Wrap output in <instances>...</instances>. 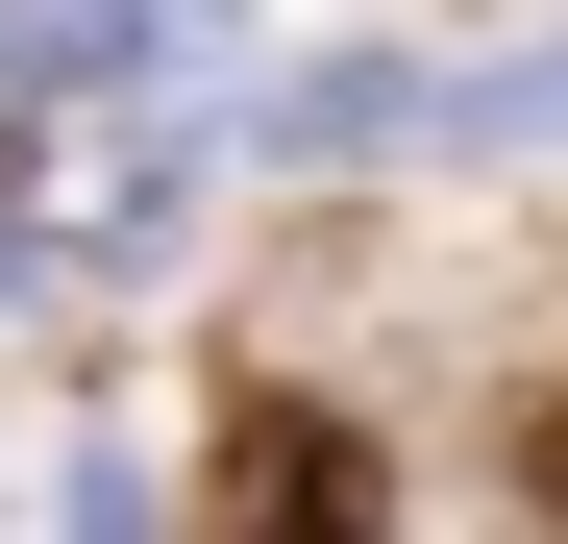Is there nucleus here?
<instances>
[{"label": "nucleus", "mask_w": 568, "mask_h": 544, "mask_svg": "<svg viewBox=\"0 0 568 544\" xmlns=\"http://www.w3.org/2000/svg\"><path fill=\"white\" fill-rule=\"evenodd\" d=\"M223 544H371V445H346V421H247Z\"/></svg>", "instance_id": "f257e3e1"}, {"label": "nucleus", "mask_w": 568, "mask_h": 544, "mask_svg": "<svg viewBox=\"0 0 568 544\" xmlns=\"http://www.w3.org/2000/svg\"><path fill=\"white\" fill-rule=\"evenodd\" d=\"M74 544H149V495H124V471H74Z\"/></svg>", "instance_id": "f03ea898"}, {"label": "nucleus", "mask_w": 568, "mask_h": 544, "mask_svg": "<svg viewBox=\"0 0 568 544\" xmlns=\"http://www.w3.org/2000/svg\"><path fill=\"white\" fill-rule=\"evenodd\" d=\"M544 495H568V396H544Z\"/></svg>", "instance_id": "7ed1b4c3"}]
</instances>
